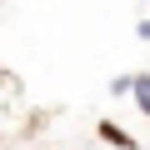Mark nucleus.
<instances>
[{"instance_id": "nucleus-1", "label": "nucleus", "mask_w": 150, "mask_h": 150, "mask_svg": "<svg viewBox=\"0 0 150 150\" xmlns=\"http://www.w3.org/2000/svg\"><path fill=\"white\" fill-rule=\"evenodd\" d=\"M130 95H135V105L150 115V75H135V90H130Z\"/></svg>"}, {"instance_id": "nucleus-2", "label": "nucleus", "mask_w": 150, "mask_h": 150, "mask_svg": "<svg viewBox=\"0 0 150 150\" xmlns=\"http://www.w3.org/2000/svg\"><path fill=\"white\" fill-rule=\"evenodd\" d=\"M100 130H105V140H115V145H125V150H130V145H135V140H130V135H125V130H120V125H100Z\"/></svg>"}]
</instances>
